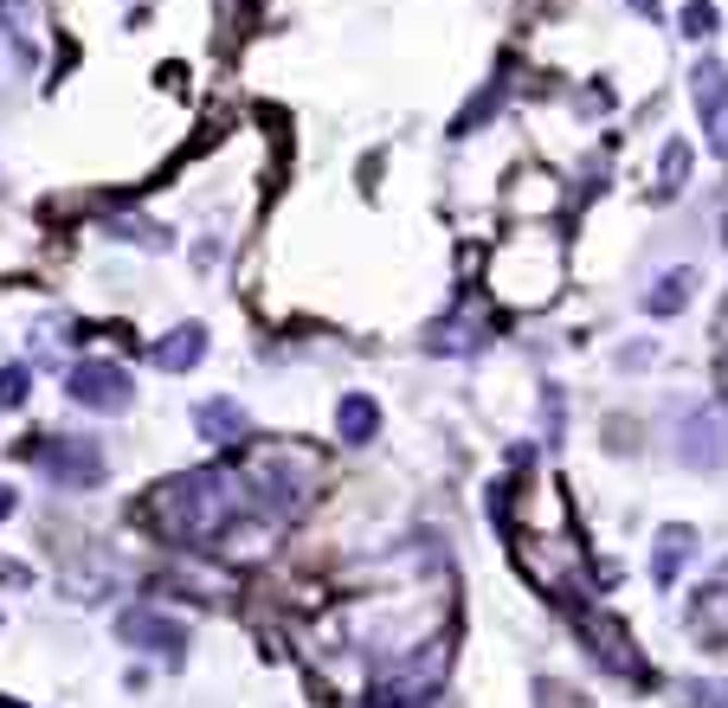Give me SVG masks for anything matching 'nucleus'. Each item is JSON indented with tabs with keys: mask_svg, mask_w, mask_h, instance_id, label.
Returning <instances> with one entry per match:
<instances>
[{
	"mask_svg": "<svg viewBox=\"0 0 728 708\" xmlns=\"http://www.w3.org/2000/svg\"><path fill=\"white\" fill-rule=\"evenodd\" d=\"M33 457L46 464V477H52L59 490H90V484L104 477V444H97V438H77V431H59V438L33 444Z\"/></svg>",
	"mask_w": 728,
	"mask_h": 708,
	"instance_id": "3",
	"label": "nucleus"
},
{
	"mask_svg": "<svg viewBox=\"0 0 728 708\" xmlns=\"http://www.w3.org/2000/svg\"><path fill=\"white\" fill-rule=\"evenodd\" d=\"M690 548H696V535H690L683 522L657 535V554H652V579H657V586H670V579L683 573V561H690Z\"/></svg>",
	"mask_w": 728,
	"mask_h": 708,
	"instance_id": "13",
	"label": "nucleus"
},
{
	"mask_svg": "<svg viewBox=\"0 0 728 708\" xmlns=\"http://www.w3.org/2000/svg\"><path fill=\"white\" fill-rule=\"evenodd\" d=\"M677 457L690 464V471H716L728 457V419L723 413H683V425H677Z\"/></svg>",
	"mask_w": 728,
	"mask_h": 708,
	"instance_id": "6",
	"label": "nucleus"
},
{
	"mask_svg": "<svg viewBox=\"0 0 728 708\" xmlns=\"http://www.w3.org/2000/svg\"><path fill=\"white\" fill-rule=\"evenodd\" d=\"M690 290H696V278H690V271H677V278H664L652 296H645V309H652L657 322H664L670 309H683V303H690Z\"/></svg>",
	"mask_w": 728,
	"mask_h": 708,
	"instance_id": "15",
	"label": "nucleus"
},
{
	"mask_svg": "<svg viewBox=\"0 0 728 708\" xmlns=\"http://www.w3.org/2000/svg\"><path fill=\"white\" fill-rule=\"evenodd\" d=\"M336 431H342L349 444H367V438L380 431V406H374L367 393H349V400L336 406Z\"/></svg>",
	"mask_w": 728,
	"mask_h": 708,
	"instance_id": "14",
	"label": "nucleus"
},
{
	"mask_svg": "<svg viewBox=\"0 0 728 708\" xmlns=\"http://www.w3.org/2000/svg\"><path fill=\"white\" fill-rule=\"evenodd\" d=\"M117 637L123 644H136V650H161V657H181V625L168 619V612H155V606H130L123 619H117Z\"/></svg>",
	"mask_w": 728,
	"mask_h": 708,
	"instance_id": "8",
	"label": "nucleus"
},
{
	"mask_svg": "<svg viewBox=\"0 0 728 708\" xmlns=\"http://www.w3.org/2000/svg\"><path fill=\"white\" fill-rule=\"evenodd\" d=\"M65 393H72L77 406H97V413H123L130 406V374L123 367H110V361H77L72 380H65Z\"/></svg>",
	"mask_w": 728,
	"mask_h": 708,
	"instance_id": "5",
	"label": "nucleus"
},
{
	"mask_svg": "<svg viewBox=\"0 0 728 708\" xmlns=\"http://www.w3.org/2000/svg\"><path fill=\"white\" fill-rule=\"evenodd\" d=\"M201 354H207V329H201V322H174V329L155 342V367H161V374H187V367H201Z\"/></svg>",
	"mask_w": 728,
	"mask_h": 708,
	"instance_id": "10",
	"label": "nucleus"
},
{
	"mask_svg": "<svg viewBox=\"0 0 728 708\" xmlns=\"http://www.w3.org/2000/svg\"><path fill=\"white\" fill-rule=\"evenodd\" d=\"M245 7H258V0H219V13H226V20H239Z\"/></svg>",
	"mask_w": 728,
	"mask_h": 708,
	"instance_id": "19",
	"label": "nucleus"
},
{
	"mask_svg": "<svg viewBox=\"0 0 728 708\" xmlns=\"http://www.w3.org/2000/svg\"><path fill=\"white\" fill-rule=\"evenodd\" d=\"M639 13H657V7H652V0H639Z\"/></svg>",
	"mask_w": 728,
	"mask_h": 708,
	"instance_id": "21",
	"label": "nucleus"
},
{
	"mask_svg": "<svg viewBox=\"0 0 728 708\" xmlns=\"http://www.w3.org/2000/svg\"><path fill=\"white\" fill-rule=\"evenodd\" d=\"M690 90H696V110H703V136L716 155H728V71L716 59H703V65L690 71Z\"/></svg>",
	"mask_w": 728,
	"mask_h": 708,
	"instance_id": "7",
	"label": "nucleus"
},
{
	"mask_svg": "<svg viewBox=\"0 0 728 708\" xmlns=\"http://www.w3.org/2000/svg\"><path fill=\"white\" fill-rule=\"evenodd\" d=\"M323 471H329L323 451L303 444V438H265V444H252V451L239 457L245 490H252V502H258V515H271V522L310 509V496L323 490Z\"/></svg>",
	"mask_w": 728,
	"mask_h": 708,
	"instance_id": "2",
	"label": "nucleus"
},
{
	"mask_svg": "<svg viewBox=\"0 0 728 708\" xmlns=\"http://www.w3.org/2000/svg\"><path fill=\"white\" fill-rule=\"evenodd\" d=\"M7 515H13V490H7V484H0V522H7Z\"/></svg>",
	"mask_w": 728,
	"mask_h": 708,
	"instance_id": "20",
	"label": "nucleus"
},
{
	"mask_svg": "<svg viewBox=\"0 0 728 708\" xmlns=\"http://www.w3.org/2000/svg\"><path fill=\"white\" fill-rule=\"evenodd\" d=\"M574 625H581V644L612 670V676H632V683H652V670H645V657H639V644L626 637V625L612 619V612H574Z\"/></svg>",
	"mask_w": 728,
	"mask_h": 708,
	"instance_id": "4",
	"label": "nucleus"
},
{
	"mask_svg": "<svg viewBox=\"0 0 728 708\" xmlns=\"http://www.w3.org/2000/svg\"><path fill=\"white\" fill-rule=\"evenodd\" d=\"M458 322H433L426 329V349L433 354H471V349H484L490 342V322L477 316V309H451Z\"/></svg>",
	"mask_w": 728,
	"mask_h": 708,
	"instance_id": "9",
	"label": "nucleus"
},
{
	"mask_svg": "<svg viewBox=\"0 0 728 708\" xmlns=\"http://www.w3.org/2000/svg\"><path fill=\"white\" fill-rule=\"evenodd\" d=\"M136 515H143V528H155L161 541H174V548H207V554H214L219 535H226L232 522L258 515V502L245 490L239 464H214V471H181V477L155 484Z\"/></svg>",
	"mask_w": 728,
	"mask_h": 708,
	"instance_id": "1",
	"label": "nucleus"
},
{
	"mask_svg": "<svg viewBox=\"0 0 728 708\" xmlns=\"http://www.w3.org/2000/svg\"><path fill=\"white\" fill-rule=\"evenodd\" d=\"M26 387H33L26 367H0V413H13V406L26 400Z\"/></svg>",
	"mask_w": 728,
	"mask_h": 708,
	"instance_id": "17",
	"label": "nucleus"
},
{
	"mask_svg": "<svg viewBox=\"0 0 728 708\" xmlns=\"http://www.w3.org/2000/svg\"><path fill=\"white\" fill-rule=\"evenodd\" d=\"M690 632L703 637V644H728V579H709L690 599Z\"/></svg>",
	"mask_w": 728,
	"mask_h": 708,
	"instance_id": "11",
	"label": "nucleus"
},
{
	"mask_svg": "<svg viewBox=\"0 0 728 708\" xmlns=\"http://www.w3.org/2000/svg\"><path fill=\"white\" fill-rule=\"evenodd\" d=\"M194 425H201V438H214V444H232V438H245V431H252L245 413H239V400H201Z\"/></svg>",
	"mask_w": 728,
	"mask_h": 708,
	"instance_id": "12",
	"label": "nucleus"
},
{
	"mask_svg": "<svg viewBox=\"0 0 728 708\" xmlns=\"http://www.w3.org/2000/svg\"><path fill=\"white\" fill-rule=\"evenodd\" d=\"M709 26H716V13H709V0H690V13H683V33H696V39H703Z\"/></svg>",
	"mask_w": 728,
	"mask_h": 708,
	"instance_id": "18",
	"label": "nucleus"
},
{
	"mask_svg": "<svg viewBox=\"0 0 728 708\" xmlns=\"http://www.w3.org/2000/svg\"><path fill=\"white\" fill-rule=\"evenodd\" d=\"M683 181H690V148H683V142H664V181H657V187L670 194V187H683Z\"/></svg>",
	"mask_w": 728,
	"mask_h": 708,
	"instance_id": "16",
	"label": "nucleus"
}]
</instances>
